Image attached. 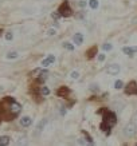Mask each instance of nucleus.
<instances>
[{
  "label": "nucleus",
  "instance_id": "a878e982",
  "mask_svg": "<svg viewBox=\"0 0 137 146\" xmlns=\"http://www.w3.org/2000/svg\"><path fill=\"white\" fill-rule=\"evenodd\" d=\"M90 90L96 93V91H98V90H100V86H98V84H90Z\"/></svg>",
  "mask_w": 137,
  "mask_h": 146
},
{
  "label": "nucleus",
  "instance_id": "412c9836",
  "mask_svg": "<svg viewBox=\"0 0 137 146\" xmlns=\"http://www.w3.org/2000/svg\"><path fill=\"white\" fill-rule=\"evenodd\" d=\"M124 87V83H122V80H116L114 82V89L116 90H121Z\"/></svg>",
  "mask_w": 137,
  "mask_h": 146
},
{
  "label": "nucleus",
  "instance_id": "6ab92c4d",
  "mask_svg": "<svg viewBox=\"0 0 137 146\" xmlns=\"http://www.w3.org/2000/svg\"><path fill=\"white\" fill-rule=\"evenodd\" d=\"M88 4L92 9H97L98 7H100V1H98V0H89Z\"/></svg>",
  "mask_w": 137,
  "mask_h": 146
},
{
  "label": "nucleus",
  "instance_id": "5701e85b",
  "mask_svg": "<svg viewBox=\"0 0 137 146\" xmlns=\"http://www.w3.org/2000/svg\"><path fill=\"white\" fill-rule=\"evenodd\" d=\"M4 38H5V40L7 42H11V40L13 39V34L11 31H8V32H5V35H4Z\"/></svg>",
  "mask_w": 137,
  "mask_h": 146
},
{
  "label": "nucleus",
  "instance_id": "2eb2a0df",
  "mask_svg": "<svg viewBox=\"0 0 137 146\" xmlns=\"http://www.w3.org/2000/svg\"><path fill=\"white\" fill-rule=\"evenodd\" d=\"M28 143H30V142H28V138H27L26 135H23V137H20L18 139V142H16L15 146H28Z\"/></svg>",
  "mask_w": 137,
  "mask_h": 146
},
{
  "label": "nucleus",
  "instance_id": "393cba45",
  "mask_svg": "<svg viewBox=\"0 0 137 146\" xmlns=\"http://www.w3.org/2000/svg\"><path fill=\"white\" fill-rule=\"evenodd\" d=\"M112 48H113V46H112L110 43H105V44L102 46V50H104V51H110Z\"/></svg>",
  "mask_w": 137,
  "mask_h": 146
},
{
  "label": "nucleus",
  "instance_id": "f257e3e1",
  "mask_svg": "<svg viewBox=\"0 0 137 146\" xmlns=\"http://www.w3.org/2000/svg\"><path fill=\"white\" fill-rule=\"evenodd\" d=\"M22 113V105L15 98L5 97L0 101V119L4 122H11L18 118Z\"/></svg>",
  "mask_w": 137,
  "mask_h": 146
},
{
  "label": "nucleus",
  "instance_id": "a211bd4d",
  "mask_svg": "<svg viewBox=\"0 0 137 146\" xmlns=\"http://www.w3.org/2000/svg\"><path fill=\"white\" fill-rule=\"evenodd\" d=\"M46 123H47V119H42L39 122V125L36 126V134H39V133H42L43 131V129H44V126H46Z\"/></svg>",
  "mask_w": 137,
  "mask_h": 146
},
{
  "label": "nucleus",
  "instance_id": "dca6fc26",
  "mask_svg": "<svg viewBox=\"0 0 137 146\" xmlns=\"http://www.w3.org/2000/svg\"><path fill=\"white\" fill-rule=\"evenodd\" d=\"M82 133H84V137H85V139H86V143H88L86 146H94V141H93V138L90 137V134H89L88 131H85V130Z\"/></svg>",
  "mask_w": 137,
  "mask_h": 146
},
{
  "label": "nucleus",
  "instance_id": "9d476101",
  "mask_svg": "<svg viewBox=\"0 0 137 146\" xmlns=\"http://www.w3.org/2000/svg\"><path fill=\"white\" fill-rule=\"evenodd\" d=\"M97 52H98V47L97 46H93V47H90V48L86 51V56H88L89 59H92V58L97 56Z\"/></svg>",
  "mask_w": 137,
  "mask_h": 146
},
{
  "label": "nucleus",
  "instance_id": "b1692460",
  "mask_svg": "<svg viewBox=\"0 0 137 146\" xmlns=\"http://www.w3.org/2000/svg\"><path fill=\"white\" fill-rule=\"evenodd\" d=\"M63 47L66 50H69V51H73V50H74V46L71 44V43H69V42H65V43H63Z\"/></svg>",
  "mask_w": 137,
  "mask_h": 146
},
{
  "label": "nucleus",
  "instance_id": "0eeeda50",
  "mask_svg": "<svg viewBox=\"0 0 137 146\" xmlns=\"http://www.w3.org/2000/svg\"><path fill=\"white\" fill-rule=\"evenodd\" d=\"M19 123H20V126H22V127H30V126L32 125L31 117H28V115L22 117V118H20V121H19Z\"/></svg>",
  "mask_w": 137,
  "mask_h": 146
},
{
  "label": "nucleus",
  "instance_id": "f8f14e48",
  "mask_svg": "<svg viewBox=\"0 0 137 146\" xmlns=\"http://www.w3.org/2000/svg\"><path fill=\"white\" fill-rule=\"evenodd\" d=\"M19 56H20V55H19L18 51H8V52L5 54V58H7L8 60H15V59H18Z\"/></svg>",
  "mask_w": 137,
  "mask_h": 146
},
{
  "label": "nucleus",
  "instance_id": "ddd939ff",
  "mask_svg": "<svg viewBox=\"0 0 137 146\" xmlns=\"http://www.w3.org/2000/svg\"><path fill=\"white\" fill-rule=\"evenodd\" d=\"M122 52L129 55V56H133L134 52H137V47H124V48H122Z\"/></svg>",
  "mask_w": 137,
  "mask_h": 146
},
{
  "label": "nucleus",
  "instance_id": "4468645a",
  "mask_svg": "<svg viewBox=\"0 0 137 146\" xmlns=\"http://www.w3.org/2000/svg\"><path fill=\"white\" fill-rule=\"evenodd\" d=\"M47 75H49V72L44 70L43 72H40L39 75H38V78H36V82H38V83H43V82H46V79H47Z\"/></svg>",
  "mask_w": 137,
  "mask_h": 146
},
{
  "label": "nucleus",
  "instance_id": "cd10ccee",
  "mask_svg": "<svg viewBox=\"0 0 137 146\" xmlns=\"http://www.w3.org/2000/svg\"><path fill=\"white\" fill-rule=\"evenodd\" d=\"M98 60H100V62H104V60H105V54H100V55H98Z\"/></svg>",
  "mask_w": 137,
  "mask_h": 146
},
{
  "label": "nucleus",
  "instance_id": "6e6552de",
  "mask_svg": "<svg viewBox=\"0 0 137 146\" xmlns=\"http://www.w3.org/2000/svg\"><path fill=\"white\" fill-rule=\"evenodd\" d=\"M54 62H55V56H54V55H47V56L40 62V66L42 67H49L50 64H53Z\"/></svg>",
  "mask_w": 137,
  "mask_h": 146
},
{
  "label": "nucleus",
  "instance_id": "c756f323",
  "mask_svg": "<svg viewBox=\"0 0 137 146\" xmlns=\"http://www.w3.org/2000/svg\"><path fill=\"white\" fill-rule=\"evenodd\" d=\"M78 143L84 146V145H85V141H84V139H78Z\"/></svg>",
  "mask_w": 137,
  "mask_h": 146
},
{
  "label": "nucleus",
  "instance_id": "bb28decb",
  "mask_svg": "<svg viewBox=\"0 0 137 146\" xmlns=\"http://www.w3.org/2000/svg\"><path fill=\"white\" fill-rule=\"evenodd\" d=\"M55 34H57V31H55L54 28H51V30H49V31H47V35H49V36H54Z\"/></svg>",
  "mask_w": 137,
  "mask_h": 146
},
{
  "label": "nucleus",
  "instance_id": "f03ea898",
  "mask_svg": "<svg viewBox=\"0 0 137 146\" xmlns=\"http://www.w3.org/2000/svg\"><path fill=\"white\" fill-rule=\"evenodd\" d=\"M98 114L102 115V122L100 125L101 131H104L106 135H109L112 131V127L116 126V123H117V117L113 111L108 110V109H101L98 111Z\"/></svg>",
  "mask_w": 137,
  "mask_h": 146
},
{
  "label": "nucleus",
  "instance_id": "aec40b11",
  "mask_svg": "<svg viewBox=\"0 0 137 146\" xmlns=\"http://www.w3.org/2000/svg\"><path fill=\"white\" fill-rule=\"evenodd\" d=\"M49 94H50V89H49V87H46V86L40 87V95H43V97H47Z\"/></svg>",
  "mask_w": 137,
  "mask_h": 146
},
{
  "label": "nucleus",
  "instance_id": "1a4fd4ad",
  "mask_svg": "<svg viewBox=\"0 0 137 146\" xmlns=\"http://www.w3.org/2000/svg\"><path fill=\"white\" fill-rule=\"evenodd\" d=\"M73 40H74L75 46H81L84 43V34H81V32H75V35L73 36Z\"/></svg>",
  "mask_w": 137,
  "mask_h": 146
},
{
  "label": "nucleus",
  "instance_id": "f3484780",
  "mask_svg": "<svg viewBox=\"0 0 137 146\" xmlns=\"http://www.w3.org/2000/svg\"><path fill=\"white\" fill-rule=\"evenodd\" d=\"M11 142V138L8 135H0V146H8Z\"/></svg>",
  "mask_w": 137,
  "mask_h": 146
},
{
  "label": "nucleus",
  "instance_id": "423d86ee",
  "mask_svg": "<svg viewBox=\"0 0 137 146\" xmlns=\"http://www.w3.org/2000/svg\"><path fill=\"white\" fill-rule=\"evenodd\" d=\"M120 71H121V67L117 63H112V64H109V66L106 67V72L109 75H118Z\"/></svg>",
  "mask_w": 137,
  "mask_h": 146
},
{
  "label": "nucleus",
  "instance_id": "7ed1b4c3",
  "mask_svg": "<svg viewBox=\"0 0 137 146\" xmlns=\"http://www.w3.org/2000/svg\"><path fill=\"white\" fill-rule=\"evenodd\" d=\"M58 15L59 16H62V18H69V16H71L73 15V9H71L70 7V3L67 1V0H65L62 4L58 7Z\"/></svg>",
  "mask_w": 137,
  "mask_h": 146
},
{
  "label": "nucleus",
  "instance_id": "7c9ffc66",
  "mask_svg": "<svg viewBox=\"0 0 137 146\" xmlns=\"http://www.w3.org/2000/svg\"><path fill=\"white\" fill-rule=\"evenodd\" d=\"M136 146H137V143H136Z\"/></svg>",
  "mask_w": 137,
  "mask_h": 146
},
{
  "label": "nucleus",
  "instance_id": "39448f33",
  "mask_svg": "<svg viewBox=\"0 0 137 146\" xmlns=\"http://www.w3.org/2000/svg\"><path fill=\"white\" fill-rule=\"evenodd\" d=\"M124 91L126 95H137V83L134 80L129 82V83L126 84V87H125Z\"/></svg>",
  "mask_w": 137,
  "mask_h": 146
},
{
  "label": "nucleus",
  "instance_id": "c85d7f7f",
  "mask_svg": "<svg viewBox=\"0 0 137 146\" xmlns=\"http://www.w3.org/2000/svg\"><path fill=\"white\" fill-rule=\"evenodd\" d=\"M86 4H88V3H86L85 0H81V1H80V7H85Z\"/></svg>",
  "mask_w": 137,
  "mask_h": 146
},
{
  "label": "nucleus",
  "instance_id": "9b49d317",
  "mask_svg": "<svg viewBox=\"0 0 137 146\" xmlns=\"http://www.w3.org/2000/svg\"><path fill=\"white\" fill-rule=\"evenodd\" d=\"M69 94H70V89H69V87L62 86V87H59L57 95H58V97H66V95H69Z\"/></svg>",
  "mask_w": 137,
  "mask_h": 146
},
{
  "label": "nucleus",
  "instance_id": "20e7f679",
  "mask_svg": "<svg viewBox=\"0 0 137 146\" xmlns=\"http://www.w3.org/2000/svg\"><path fill=\"white\" fill-rule=\"evenodd\" d=\"M136 125L133 123V122H129L126 126L124 127V130H122V133H124V135L125 137H128V138H130V137H133L134 134H136Z\"/></svg>",
  "mask_w": 137,
  "mask_h": 146
},
{
  "label": "nucleus",
  "instance_id": "4be33fe9",
  "mask_svg": "<svg viewBox=\"0 0 137 146\" xmlns=\"http://www.w3.org/2000/svg\"><path fill=\"white\" fill-rule=\"evenodd\" d=\"M70 78H71V79H78V78H80V71H77V70L71 71V72H70Z\"/></svg>",
  "mask_w": 137,
  "mask_h": 146
}]
</instances>
